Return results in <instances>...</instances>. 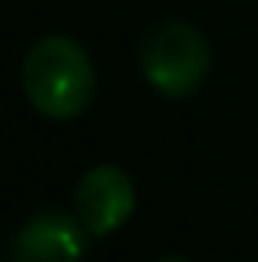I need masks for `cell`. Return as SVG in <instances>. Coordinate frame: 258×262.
Returning <instances> with one entry per match:
<instances>
[{"instance_id":"6da1fadb","label":"cell","mask_w":258,"mask_h":262,"mask_svg":"<svg viewBox=\"0 0 258 262\" xmlns=\"http://www.w3.org/2000/svg\"><path fill=\"white\" fill-rule=\"evenodd\" d=\"M21 85L29 103L50 121H75L96 96L92 57L71 36H43L25 53Z\"/></svg>"},{"instance_id":"7a4b0ae2","label":"cell","mask_w":258,"mask_h":262,"mask_svg":"<svg viewBox=\"0 0 258 262\" xmlns=\"http://www.w3.org/2000/svg\"><path fill=\"white\" fill-rule=\"evenodd\" d=\"M138 60L159 96L180 99L205 82L213 68V46L187 21H159L145 32Z\"/></svg>"},{"instance_id":"3957f363","label":"cell","mask_w":258,"mask_h":262,"mask_svg":"<svg viewBox=\"0 0 258 262\" xmlns=\"http://www.w3.org/2000/svg\"><path fill=\"white\" fill-rule=\"evenodd\" d=\"M75 213L92 237L121 230L134 213V181L113 163L92 167L75 188Z\"/></svg>"},{"instance_id":"277c9868","label":"cell","mask_w":258,"mask_h":262,"mask_svg":"<svg viewBox=\"0 0 258 262\" xmlns=\"http://www.w3.org/2000/svg\"><path fill=\"white\" fill-rule=\"evenodd\" d=\"M88 248V227L78 213L46 209L21 223V230L11 241L7 262H78Z\"/></svg>"},{"instance_id":"5b68a950","label":"cell","mask_w":258,"mask_h":262,"mask_svg":"<svg viewBox=\"0 0 258 262\" xmlns=\"http://www.w3.org/2000/svg\"><path fill=\"white\" fill-rule=\"evenodd\" d=\"M156 262H187L184 255H163V259H156Z\"/></svg>"}]
</instances>
